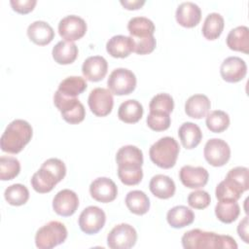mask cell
Segmentation results:
<instances>
[{"label": "cell", "instance_id": "obj_30", "mask_svg": "<svg viewBox=\"0 0 249 249\" xmlns=\"http://www.w3.org/2000/svg\"><path fill=\"white\" fill-rule=\"evenodd\" d=\"M124 202L128 210L136 215H143L147 213L150 208V199L148 196L139 190L128 192Z\"/></svg>", "mask_w": 249, "mask_h": 249}, {"label": "cell", "instance_id": "obj_17", "mask_svg": "<svg viewBox=\"0 0 249 249\" xmlns=\"http://www.w3.org/2000/svg\"><path fill=\"white\" fill-rule=\"evenodd\" d=\"M175 18L180 25L191 28L199 23L201 18V10L198 5L192 1L182 2L176 9Z\"/></svg>", "mask_w": 249, "mask_h": 249}, {"label": "cell", "instance_id": "obj_34", "mask_svg": "<svg viewBox=\"0 0 249 249\" xmlns=\"http://www.w3.org/2000/svg\"><path fill=\"white\" fill-rule=\"evenodd\" d=\"M240 213V207L236 201L222 202L219 201L215 206V215L219 221L225 224L234 222Z\"/></svg>", "mask_w": 249, "mask_h": 249}, {"label": "cell", "instance_id": "obj_23", "mask_svg": "<svg viewBox=\"0 0 249 249\" xmlns=\"http://www.w3.org/2000/svg\"><path fill=\"white\" fill-rule=\"evenodd\" d=\"M227 46L236 52L244 53H249V29L245 25H240L232 28L226 39Z\"/></svg>", "mask_w": 249, "mask_h": 249}, {"label": "cell", "instance_id": "obj_37", "mask_svg": "<svg viewBox=\"0 0 249 249\" xmlns=\"http://www.w3.org/2000/svg\"><path fill=\"white\" fill-rule=\"evenodd\" d=\"M20 163L15 157L2 156L0 158V179L2 181L12 180L18 175Z\"/></svg>", "mask_w": 249, "mask_h": 249}, {"label": "cell", "instance_id": "obj_21", "mask_svg": "<svg viewBox=\"0 0 249 249\" xmlns=\"http://www.w3.org/2000/svg\"><path fill=\"white\" fill-rule=\"evenodd\" d=\"M58 182L59 180L54 173L44 165H41L39 170L32 175L30 180L32 188L40 194L51 192Z\"/></svg>", "mask_w": 249, "mask_h": 249}, {"label": "cell", "instance_id": "obj_8", "mask_svg": "<svg viewBox=\"0 0 249 249\" xmlns=\"http://www.w3.org/2000/svg\"><path fill=\"white\" fill-rule=\"evenodd\" d=\"M137 232L135 229L125 223L115 226L107 235V245L112 249H128L135 245Z\"/></svg>", "mask_w": 249, "mask_h": 249}, {"label": "cell", "instance_id": "obj_12", "mask_svg": "<svg viewBox=\"0 0 249 249\" xmlns=\"http://www.w3.org/2000/svg\"><path fill=\"white\" fill-rule=\"evenodd\" d=\"M58 33L66 41L81 39L87 32V23L84 18L76 15H69L62 18L58 22Z\"/></svg>", "mask_w": 249, "mask_h": 249}, {"label": "cell", "instance_id": "obj_1", "mask_svg": "<svg viewBox=\"0 0 249 249\" xmlns=\"http://www.w3.org/2000/svg\"><path fill=\"white\" fill-rule=\"evenodd\" d=\"M118 164V177L127 186L137 185L143 178V153L133 145H125L120 148L116 154Z\"/></svg>", "mask_w": 249, "mask_h": 249}, {"label": "cell", "instance_id": "obj_19", "mask_svg": "<svg viewBox=\"0 0 249 249\" xmlns=\"http://www.w3.org/2000/svg\"><path fill=\"white\" fill-rule=\"evenodd\" d=\"M27 36L36 45L45 46L53 41L54 31L48 22L44 20H35L28 25Z\"/></svg>", "mask_w": 249, "mask_h": 249}, {"label": "cell", "instance_id": "obj_10", "mask_svg": "<svg viewBox=\"0 0 249 249\" xmlns=\"http://www.w3.org/2000/svg\"><path fill=\"white\" fill-rule=\"evenodd\" d=\"M203 155L209 164L213 166H223L231 158V148L225 140L211 138L204 145Z\"/></svg>", "mask_w": 249, "mask_h": 249}, {"label": "cell", "instance_id": "obj_27", "mask_svg": "<svg viewBox=\"0 0 249 249\" xmlns=\"http://www.w3.org/2000/svg\"><path fill=\"white\" fill-rule=\"evenodd\" d=\"M178 135L182 145L186 149L196 148L202 139L200 127L192 122H186L178 129Z\"/></svg>", "mask_w": 249, "mask_h": 249}, {"label": "cell", "instance_id": "obj_13", "mask_svg": "<svg viewBox=\"0 0 249 249\" xmlns=\"http://www.w3.org/2000/svg\"><path fill=\"white\" fill-rule=\"evenodd\" d=\"M89 194L93 199L107 203L117 197L118 188L112 179L108 177H98L90 183Z\"/></svg>", "mask_w": 249, "mask_h": 249}, {"label": "cell", "instance_id": "obj_16", "mask_svg": "<svg viewBox=\"0 0 249 249\" xmlns=\"http://www.w3.org/2000/svg\"><path fill=\"white\" fill-rule=\"evenodd\" d=\"M208 171L202 166L184 165L179 171V179L182 184L190 189L204 187L208 182Z\"/></svg>", "mask_w": 249, "mask_h": 249}, {"label": "cell", "instance_id": "obj_32", "mask_svg": "<svg viewBox=\"0 0 249 249\" xmlns=\"http://www.w3.org/2000/svg\"><path fill=\"white\" fill-rule=\"evenodd\" d=\"M87 87V82L83 77L69 76L59 83L57 90L65 96L76 97L84 92Z\"/></svg>", "mask_w": 249, "mask_h": 249}, {"label": "cell", "instance_id": "obj_39", "mask_svg": "<svg viewBox=\"0 0 249 249\" xmlns=\"http://www.w3.org/2000/svg\"><path fill=\"white\" fill-rule=\"evenodd\" d=\"M248 168L245 166H235L229 170L226 175V179L233 183L243 192L249 189V179H248Z\"/></svg>", "mask_w": 249, "mask_h": 249}, {"label": "cell", "instance_id": "obj_11", "mask_svg": "<svg viewBox=\"0 0 249 249\" xmlns=\"http://www.w3.org/2000/svg\"><path fill=\"white\" fill-rule=\"evenodd\" d=\"M88 104L90 111L97 117L109 115L114 106L113 93L104 88L93 89L88 97Z\"/></svg>", "mask_w": 249, "mask_h": 249}, {"label": "cell", "instance_id": "obj_14", "mask_svg": "<svg viewBox=\"0 0 249 249\" xmlns=\"http://www.w3.org/2000/svg\"><path fill=\"white\" fill-rule=\"evenodd\" d=\"M246 62L238 56L227 57L220 66L221 77L228 83H237L241 81L246 76Z\"/></svg>", "mask_w": 249, "mask_h": 249}, {"label": "cell", "instance_id": "obj_29", "mask_svg": "<svg viewBox=\"0 0 249 249\" xmlns=\"http://www.w3.org/2000/svg\"><path fill=\"white\" fill-rule=\"evenodd\" d=\"M143 116V106L135 99H128L121 103L118 110L119 119L126 124H134Z\"/></svg>", "mask_w": 249, "mask_h": 249}, {"label": "cell", "instance_id": "obj_46", "mask_svg": "<svg viewBox=\"0 0 249 249\" xmlns=\"http://www.w3.org/2000/svg\"><path fill=\"white\" fill-rule=\"evenodd\" d=\"M120 3L124 9L137 10L145 4V0H121Z\"/></svg>", "mask_w": 249, "mask_h": 249}, {"label": "cell", "instance_id": "obj_15", "mask_svg": "<svg viewBox=\"0 0 249 249\" xmlns=\"http://www.w3.org/2000/svg\"><path fill=\"white\" fill-rule=\"evenodd\" d=\"M79 206L78 195L69 189L59 191L53 199V209L60 216L68 217L73 215Z\"/></svg>", "mask_w": 249, "mask_h": 249}, {"label": "cell", "instance_id": "obj_45", "mask_svg": "<svg viewBox=\"0 0 249 249\" xmlns=\"http://www.w3.org/2000/svg\"><path fill=\"white\" fill-rule=\"evenodd\" d=\"M237 233L239 237L245 242L248 243V217L245 216L237 226Z\"/></svg>", "mask_w": 249, "mask_h": 249}, {"label": "cell", "instance_id": "obj_5", "mask_svg": "<svg viewBox=\"0 0 249 249\" xmlns=\"http://www.w3.org/2000/svg\"><path fill=\"white\" fill-rule=\"evenodd\" d=\"M67 229L59 221H51L42 226L35 234V244L39 249H52L65 241Z\"/></svg>", "mask_w": 249, "mask_h": 249}, {"label": "cell", "instance_id": "obj_35", "mask_svg": "<svg viewBox=\"0 0 249 249\" xmlns=\"http://www.w3.org/2000/svg\"><path fill=\"white\" fill-rule=\"evenodd\" d=\"M6 201L14 206L23 205L29 198V191L22 184H13L9 186L4 192Z\"/></svg>", "mask_w": 249, "mask_h": 249}, {"label": "cell", "instance_id": "obj_33", "mask_svg": "<svg viewBox=\"0 0 249 249\" xmlns=\"http://www.w3.org/2000/svg\"><path fill=\"white\" fill-rule=\"evenodd\" d=\"M243 192L238 189L236 186H234L232 183L228 181L227 179H224L221 181L215 190V195L218 199V201L222 202H232L237 201Z\"/></svg>", "mask_w": 249, "mask_h": 249}, {"label": "cell", "instance_id": "obj_31", "mask_svg": "<svg viewBox=\"0 0 249 249\" xmlns=\"http://www.w3.org/2000/svg\"><path fill=\"white\" fill-rule=\"evenodd\" d=\"M225 25L224 18L221 14L213 12L206 16L201 31L202 35L207 40H215L217 39L223 32Z\"/></svg>", "mask_w": 249, "mask_h": 249}, {"label": "cell", "instance_id": "obj_44", "mask_svg": "<svg viewBox=\"0 0 249 249\" xmlns=\"http://www.w3.org/2000/svg\"><path fill=\"white\" fill-rule=\"evenodd\" d=\"M37 1L36 0H11L10 4L14 11L19 14H28L33 11Z\"/></svg>", "mask_w": 249, "mask_h": 249}, {"label": "cell", "instance_id": "obj_18", "mask_svg": "<svg viewBox=\"0 0 249 249\" xmlns=\"http://www.w3.org/2000/svg\"><path fill=\"white\" fill-rule=\"evenodd\" d=\"M108 63L101 55H92L85 59L82 65L84 77L90 82L101 81L107 74Z\"/></svg>", "mask_w": 249, "mask_h": 249}, {"label": "cell", "instance_id": "obj_36", "mask_svg": "<svg viewBox=\"0 0 249 249\" xmlns=\"http://www.w3.org/2000/svg\"><path fill=\"white\" fill-rule=\"evenodd\" d=\"M205 124L210 131L220 133L229 127L230 117L225 111L214 110L206 115Z\"/></svg>", "mask_w": 249, "mask_h": 249}, {"label": "cell", "instance_id": "obj_3", "mask_svg": "<svg viewBox=\"0 0 249 249\" xmlns=\"http://www.w3.org/2000/svg\"><path fill=\"white\" fill-rule=\"evenodd\" d=\"M31 124L21 119L12 121L6 127L0 139V147L3 152L9 154L19 153L32 138Z\"/></svg>", "mask_w": 249, "mask_h": 249}, {"label": "cell", "instance_id": "obj_9", "mask_svg": "<svg viewBox=\"0 0 249 249\" xmlns=\"http://www.w3.org/2000/svg\"><path fill=\"white\" fill-rule=\"evenodd\" d=\"M105 212L98 206L86 207L79 216V227L87 234L97 233L105 225Z\"/></svg>", "mask_w": 249, "mask_h": 249}, {"label": "cell", "instance_id": "obj_38", "mask_svg": "<svg viewBox=\"0 0 249 249\" xmlns=\"http://www.w3.org/2000/svg\"><path fill=\"white\" fill-rule=\"evenodd\" d=\"M174 108V101L168 93H158L150 101L149 109L153 112L170 114Z\"/></svg>", "mask_w": 249, "mask_h": 249}, {"label": "cell", "instance_id": "obj_42", "mask_svg": "<svg viewBox=\"0 0 249 249\" xmlns=\"http://www.w3.org/2000/svg\"><path fill=\"white\" fill-rule=\"evenodd\" d=\"M134 42V50L133 52L137 54H148L151 53L157 45L156 38L154 36H150L147 38H139L133 39Z\"/></svg>", "mask_w": 249, "mask_h": 249}, {"label": "cell", "instance_id": "obj_2", "mask_svg": "<svg viewBox=\"0 0 249 249\" xmlns=\"http://www.w3.org/2000/svg\"><path fill=\"white\" fill-rule=\"evenodd\" d=\"M182 246L185 249H236L235 240L227 234H218L213 231H205L199 229H194L186 231L182 238Z\"/></svg>", "mask_w": 249, "mask_h": 249}, {"label": "cell", "instance_id": "obj_41", "mask_svg": "<svg viewBox=\"0 0 249 249\" xmlns=\"http://www.w3.org/2000/svg\"><path fill=\"white\" fill-rule=\"evenodd\" d=\"M210 195L203 190L194 191L188 196V203L195 209H204L210 204Z\"/></svg>", "mask_w": 249, "mask_h": 249}, {"label": "cell", "instance_id": "obj_40", "mask_svg": "<svg viewBox=\"0 0 249 249\" xmlns=\"http://www.w3.org/2000/svg\"><path fill=\"white\" fill-rule=\"evenodd\" d=\"M148 126L155 131H163L170 126V116L166 113L150 111L146 119Z\"/></svg>", "mask_w": 249, "mask_h": 249}, {"label": "cell", "instance_id": "obj_24", "mask_svg": "<svg viewBox=\"0 0 249 249\" xmlns=\"http://www.w3.org/2000/svg\"><path fill=\"white\" fill-rule=\"evenodd\" d=\"M211 108L209 98L204 94H194L190 96L185 103L186 114L194 119L206 117Z\"/></svg>", "mask_w": 249, "mask_h": 249}, {"label": "cell", "instance_id": "obj_28", "mask_svg": "<svg viewBox=\"0 0 249 249\" xmlns=\"http://www.w3.org/2000/svg\"><path fill=\"white\" fill-rule=\"evenodd\" d=\"M127 30L133 39L154 36L155 24L146 17H134L127 23Z\"/></svg>", "mask_w": 249, "mask_h": 249}, {"label": "cell", "instance_id": "obj_22", "mask_svg": "<svg viewBox=\"0 0 249 249\" xmlns=\"http://www.w3.org/2000/svg\"><path fill=\"white\" fill-rule=\"evenodd\" d=\"M149 189L155 196L161 199H167L175 194L176 186L169 176L157 174L151 178Z\"/></svg>", "mask_w": 249, "mask_h": 249}, {"label": "cell", "instance_id": "obj_43", "mask_svg": "<svg viewBox=\"0 0 249 249\" xmlns=\"http://www.w3.org/2000/svg\"><path fill=\"white\" fill-rule=\"evenodd\" d=\"M42 165L49 168L53 173H54V175L57 177L59 182L65 177L66 166L64 162L59 159H56V158L48 159L42 163Z\"/></svg>", "mask_w": 249, "mask_h": 249}, {"label": "cell", "instance_id": "obj_20", "mask_svg": "<svg viewBox=\"0 0 249 249\" xmlns=\"http://www.w3.org/2000/svg\"><path fill=\"white\" fill-rule=\"evenodd\" d=\"M133 50L134 42L130 36L115 35L106 43V51L113 57H126L133 52Z\"/></svg>", "mask_w": 249, "mask_h": 249}, {"label": "cell", "instance_id": "obj_4", "mask_svg": "<svg viewBox=\"0 0 249 249\" xmlns=\"http://www.w3.org/2000/svg\"><path fill=\"white\" fill-rule=\"evenodd\" d=\"M180 147L178 142L170 136H164L156 141L149 150L151 160L160 168L168 169L175 165Z\"/></svg>", "mask_w": 249, "mask_h": 249}, {"label": "cell", "instance_id": "obj_6", "mask_svg": "<svg viewBox=\"0 0 249 249\" xmlns=\"http://www.w3.org/2000/svg\"><path fill=\"white\" fill-rule=\"evenodd\" d=\"M53 103L59 110L62 119L71 124H76L84 121L86 110L83 103L77 97L63 95L56 90L53 94Z\"/></svg>", "mask_w": 249, "mask_h": 249}, {"label": "cell", "instance_id": "obj_25", "mask_svg": "<svg viewBox=\"0 0 249 249\" xmlns=\"http://www.w3.org/2000/svg\"><path fill=\"white\" fill-rule=\"evenodd\" d=\"M78 47L74 42L61 40L53 48L52 54L54 61L58 64H70L78 56Z\"/></svg>", "mask_w": 249, "mask_h": 249}, {"label": "cell", "instance_id": "obj_7", "mask_svg": "<svg viewBox=\"0 0 249 249\" xmlns=\"http://www.w3.org/2000/svg\"><path fill=\"white\" fill-rule=\"evenodd\" d=\"M108 89L116 95H126L131 93L136 87L135 74L127 68L114 69L107 80Z\"/></svg>", "mask_w": 249, "mask_h": 249}, {"label": "cell", "instance_id": "obj_26", "mask_svg": "<svg viewBox=\"0 0 249 249\" xmlns=\"http://www.w3.org/2000/svg\"><path fill=\"white\" fill-rule=\"evenodd\" d=\"M166 220L170 227L174 229H181L194 222L195 213L191 208L185 205H176L168 210Z\"/></svg>", "mask_w": 249, "mask_h": 249}]
</instances>
